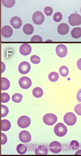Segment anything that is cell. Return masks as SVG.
I'll return each instance as SVG.
<instances>
[{"instance_id":"1","label":"cell","mask_w":81,"mask_h":156,"mask_svg":"<svg viewBox=\"0 0 81 156\" xmlns=\"http://www.w3.org/2000/svg\"><path fill=\"white\" fill-rule=\"evenodd\" d=\"M54 131L57 136L63 137L66 134L67 129L66 127L63 123H59L54 127Z\"/></svg>"},{"instance_id":"32","label":"cell","mask_w":81,"mask_h":156,"mask_svg":"<svg viewBox=\"0 0 81 156\" xmlns=\"http://www.w3.org/2000/svg\"><path fill=\"white\" fill-rule=\"evenodd\" d=\"M31 42H41L42 41V39L40 36L35 35L32 37L31 40Z\"/></svg>"},{"instance_id":"7","label":"cell","mask_w":81,"mask_h":156,"mask_svg":"<svg viewBox=\"0 0 81 156\" xmlns=\"http://www.w3.org/2000/svg\"><path fill=\"white\" fill-rule=\"evenodd\" d=\"M19 84L21 88L26 89H29L31 86V81L28 77H22L19 81Z\"/></svg>"},{"instance_id":"34","label":"cell","mask_w":81,"mask_h":156,"mask_svg":"<svg viewBox=\"0 0 81 156\" xmlns=\"http://www.w3.org/2000/svg\"><path fill=\"white\" fill-rule=\"evenodd\" d=\"M74 111L77 115H81V103L77 104L75 107Z\"/></svg>"},{"instance_id":"2","label":"cell","mask_w":81,"mask_h":156,"mask_svg":"<svg viewBox=\"0 0 81 156\" xmlns=\"http://www.w3.org/2000/svg\"><path fill=\"white\" fill-rule=\"evenodd\" d=\"M63 120L65 123L68 126H73L76 122L77 117L73 113L69 112L65 115Z\"/></svg>"},{"instance_id":"21","label":"cell","mask_w":81,"mask_h":156,"mask_svg":"<svg viewBox=\"0 0 81 156\" xmlns=\"http://www.w3.org/2000/svg\"><path fill=\"white\" fill-rule=\"evenodd\" d=\"M32 94H33V95L35 97L39 98L41 97L43 95V90H42L41 88H40L39 87H36L33 90Z\"/></svg>"},{"instance_id":"28","label":"cell","mask_w":81,"mask_h":156,"mask_svg":"<svg viewBox=\"0 0 81 156\" xmlns=\"http://www.w3.org/2000/svg\"><path fill=\"white\" fill-rule=\"evenodd\" d=\"M10 100V96L7 93H2L1 94V102L2 103H7Z\"/></svg>"},{"instance_id":"19","label":"cell","mask_w":81,"mask_h":156,"mask_svg":"<svg viewBox=\"0 0 81 156\" xmlns=\"http://www.w3.org/2000/svg\"><path fill=\"white\" fill-rule=\"evenodd\" d=\"M24 33L27 35H30L33 33L34 31V28L32 25L30 24H26L24 26L23 28Z\"/></svg>"},{"instance_id":"33","label":"cell","mask_w":81,"mask_h":156,"mask_svg":"<svg viewBox=\"0 0 81 156\" xmlns=\"http://www.w3.org/2000/svg\"><path fill=\"white\" fill-rule=\"evenodd\" d=\"M44 12L46 15L48 16H51L53 14V10L50 7H47L44 9Z\"/></svg>"},{"instance_id":"9","label":"cell","mask_w":81,"mask_h":156,"mask_svg":"<svg viewBox=\"0 0 81 156\" xmlns=\"http://www.w3.org/2000/svg\"><path fill=\"white\" fill-rule=\"evenodd\" d=\"M56 52L59 57L63 58L66 55L67 53V48L63 44H59L56 49Z\"/></svg>"},{"instance_id":"38","label":"cell","mask_w":81,"mask_h":156,"mask_svg":"<svg viewBox=\"0 0 81 156\" xmlns=\"http://www.w3.org/2000/svg\"><path fill=\"white\" fill-rule=\"evenodd\" d=\"M5 68H6V67H5V65H4L3 62H1V73L3 72L4 70H5Z\"/></svg>"},{"instance_id":"31","label":"cell","mask_w":81,"mask_h":156,"mask_svg":"<svg viewBox=\"0 0 81 156\" xmlns=\"http://www.w3.org/2000/svg\"><path fill=\"white\" fill-rule=\"evenodd\" d=\"M79 143L75 140H73L70 143V147L72 149L76 150L79 147Z\"/></svg>"},{"instance_id":"26","label":"cell","mask_w":81,"mask_h":156,"mask_svg":"<svg viewBox=\"0 0 81 156\" xmlns=\"http://www.w3.org/2000/svg\"><path fill=\"white\" fill-rule=\"evenodd\" d=\"M59 72L61 76L63 77H66L68 75V74L69 72V69L66 66H63V67H61L59 69Z\"/></svg>"},{"instance_id":"12","label":"cell","mask_w":81,"mask_h":156,"mask_svg":"<svg viewBox=\"0 0 81 156\" xmlns=\"http://www.w3.org/2000/svg\"><path fill=\"white\" fill-rule=\"evenodd\" d=\"M19 51L22 55H28L31 52V47L28 44H23L20 47Z\"/></svg>"},{"instance_id":"18","label":"cell","mask_w":81,"mask_h":156,"mask_svg":"<svg viewBox=\"0 0 81 156\" xmlns=\"http://www.w3.org/2000/svg\"><path fill=\"white\" fill-rule=\"evenodd\" d=\"M10 84L9 80L5 78H1V90H7L10 87Z\"/></svg>"},{"instance_id":"25","label":"cell","mask_w":81,"mask_h":156,"mask_svg":"<svg viewBox=\"0 0 81 156\" xmlns=\"http://www.w3.org/2000/svg\"><path fill=\"white\" fill-rule=\"evenodd\" d=\"M23 95L19 93H15L12 96V100L15 103H20L22 101Z\"/></svg>"},{"instance_id":"29","label":"cell","mask_w":81,"mask_h":156,"mask_svg":"<svg viewBox=\"0 0 81 156\" xmlns=\"http://www.w3.org/2000/svg\"><path fill=\"white\" fill-rule=\"evenodd\" d=\"M63 18V15L62 13L60 12L56 13L53 16V19L54 21L56 22H59L62 20Z\"/></svg>"},{"instance_id":"39","label":"cell","mask_w":81,"mask_h":156,"mask_svg":"<svg viewBox=\"0 0 81 156\" xmlns=\"http://www.w3.org/2000/svg\"><path fill=\"white\" fill-rule=\"evenodd\" d=\"M81 155V150H79L76 153H75V155Z\"/></svg>"},{"instance_id":"24","label":"cell","mask_w":81,"mask_h":156,"mask_svg":"<svg viewBox=\"0 0 81 156\" xmlns=\"http://www.w3.org/2000/svg\"><path fill=\"white\" fill-rule=\"evenodd\" d=\"M48 78L51 82H56L59 78L58 74L56 72H52L49 74Z\"/></svg>"},{"instance_id":"6","label":"cell","mask_w":81,"mask_h":156,"mask_svg":"<svg viewBox=\"0 0 81 156\" xmlns=\"http://www.w3.org/2000/svg\"><path fill=\"white\" fill-rule=\"evenodd\" d=\"M32 20L36 24L41 25L44 22L45 17L42 12L38 11L33 14Z\"/></svg>"},{"instance_id":"17","label":"cell","mask_w":81,"mask_h":156,"mask_svg":"<svg viewBox=\"0 0 81 156\" xmlns=\"http://www.w3.org/2000/svg\"><path fill=\"white\" fill-rule=\"evenodd\" d=\"M10 122L7 120H2L1 121V130L4 132L8 131L11 128Z\"/></svg>"},{"instance_id":"11","label":"cell","mask_w":81,"mask_h":156,"mask_svg":"<svg viewBox=\"0 0 81 156\" xmlns=\"http://www.w3.org/2000/svg\"><path fill=\"white\" fill-rule=\"evenodd\" d=\"M49 149L51 152L54 153H58L62 149V146L59 142L54 141L49 145Z\"/></svg>"},{"instance_id":"23","label":"cell","mask_w":81,"mask_h":156,"mask_svg":"<svg viewBox=\"0 0 81 156\" xmlns=\"http://www.w3.org/2000/svg\"><path fill=\"white\" fill-rule=\"evenodd\" d=\"M17 151L19 154H23L26 152L27 151V148L25 145L20 144L17 146Z\"/></svg>"},{"instance_id":"22","label":"cell","mask_w":81,"mask_h":156,"mask_svg":"<svg viewBox=\"0 0 81 156\" xmlns=\"http://www.w3.org/2000/svg\"><path fill=\"white\" fill-rule=\"evenodd\" d=\"M2 4L7 8H11L15 4V0H2Z\"/></svg>"},{"instance_id":"10","label":"cell","mask_w":81,"mask_h":156,"mask_svg":"<svg viewBox=\"0 0 81 156\" xmlns=\"http://www.w3.org/2000/svg\"><path fill=\"white\" fill-rule=\"evenodd\" d=\"M20 140L24 143L28 142L31 140V135L28 132L26 131H22L19 134Z\"/></svg>"},{"instance_id":"16","label":"cell","mask_w":81,"mask_h":156,"mask_svg":"<svg viewBox=\"0 0 81 156\" xmlns=\"http://www.w3.org/2000/svg\"><path fill=\"white\" fill-rule=\"evenodd\" d=\"M48 149L44 145H40L36 148L35 153L36 155H47Z\"/></svg>"},{"instance_id":"13","label":"cell","mask_w":81,"mask_h":156,"mask_svg":"<svg viewBox=\"0 0 81 156\" xmlns=\"http://www.w3.org/2000/svg\"><path fill=\"white\" fill-rule=\"evenodd\" d=\"M2 36L6 38L11 37L13 34V30L9 26H5L1 30Z\"/></svg>"},{"instance_id":"30","label":"cell","mask_w":81,"mask_h":156,"mask_svg":"<svg viewBox=\"0 0 81 156\" xmlns=\"http://www.w3.org/2000/svg\"><path fill=\"white\" fill-rule=\"evenodd\" d=\"M40 58L38 57L37 55H32L31 57V61L32 62L33 64H37L40 63Z\"/></svg>"},{"instance_id":"3","label":"cell","mask_w":81,"mask_h":156,"mask_svg":"<svg viewBox=\"0 0 81 156\" xmlns=\"http://www.w3.org/2000/svg\"><path fill=\"white\" fill-rule=\"evenodd\" d=\"M58 118L57 116L53 114H47L43 116V121L44 123L48 126H53L56 123Z\"/></svg>"},{"instance_id":"8","label":"cell","mask_w":81,"mask_h":156,"mask_svg":"<svg viewBox=\"0 0 81 156\" xmlns=\"http://www.w3.org/2000/svg\"><path fill=\"white\" fill-rule=\"evenodd\" d=\"M31 70V66L28 62L23 61L19 65L18 71L20 73L23 74H26L30 72Z\"/></svg>"},{"instance_id":"40","label":"cell","mask_w":81,"mask_h":156,"mask_svg":"<svg viewBox=\"0 0 81 156\" xmlns=\"http://www.w3.org/2000/svg\"></svg>"},{"instance_id":"37","label":"cell","mask_w":81,"mask_h":156,"mask_svg":"<svg viewBox=\"0 0 81 156\" xmlns=\"http://www.w3.org/2000/svg\"><path fill=\"white\" fill-rule=\"evenodd\" d=\"M77 66L78 69L81 70V58L77 61Z\"/></svg>"},{"instance_id":"15","label":"cell","mask_w":81,"mask_h":156,"mask_svg":"<svg viewBox=\"0 0 81 156\" xmlns=\"http://www.w3.org/2000/svg\"><path fill=\"white\" fill-rule=\"evenodd\" d=\"M69 28L67 24H61L58 26V31L60 35H66L69 32Z\"/></svg>"},{"instance_id":"36","label":"cell","mask_w":81,"mask_h":156,"mask_svg":"<svg viewBox=\"0 0 81 156\" xmlns=\"http://www.w3.org/2000/svg\"><path fill=\"white\" fill-rule=\"evenodd\" d=\"M77 101L79 102H81V89L78 91L77 94Z\"/></svg>"},{"instance_id":"35","label":"cell","mask_w":81,"mask_h":156,"mask_svg":"<svg viewBox=\"0 0 81 156\" xmlns=\"http://www.w3.org/2000/svg\"><path fill=\"white\" fill-rule=\"evenodd\" d=\"M7 137L6 135L3 133H1V144H5L7 142Z\"/></svg>"},{"instance_id":"14","label":"cell","mask_w":81,"mask_h":156,"mask_svg":"<svg viewBox=\"0 0 81 156\" xmlns=\"http://www.w3.org/2000/svg\"><path fill=\"white\" fill-rule=\"evenodd\" d=\"M11 24L15 29H19L22 25V20L18 17H13L10 21Z\"/></svg>"},{"instance_id":"4","label":"cell","mask_w":81,"mask_h":156,"mask_svg":"<svg viewBox=\"0 0 81 156\" xmlns=\"http://www.w3.org/2000/svg\"><path fill=\"white\" fill-rule=\"evenodd\" d=\"M69 23L72 26L81 24V16L79 14L73 13L69 17Z\"/></svg>"},{"instance_id":"5","label":"cell","mask_w":81,"mask_h":156,"mask_svg":"<svg viewBox=\"0 0 81 156\" xmlns=\"http://www.w3.org/2000/svg\"><path fill=\"white\" fill-rule=\"evenodd\" d=\"M18 124L20 127L26 128L30 125V119L27 116H21L18 120Z\"/></svg>"},{"instance_id":"27","label":"cell","mask_w":81,"mask_h":156,"mask_svg":"<svg viewBox=\"0 0 81 156\" xmlns=\"http://www.w3.org/2000/svg\"><path fill=\"white\" fill-rule=\"evenodd\" d=\"M9 110L8 108L4 105H1V117H4L7 115Z\"/></svg>"},{"instance_id":"20","label":"cell","mask_w":81,"mask_h":156,"mask_svg":"<svg viewBox=\"0 0 81 156\" xmlns=\"http://www.w3.org/2000/svg\"><path fill=\"white\" fill-rule=\"evenodd\" d=\"M71 35L74 38H78L81 37V28L80 27L74 28L72 30Z\"/></svg>"}]
</instances>
